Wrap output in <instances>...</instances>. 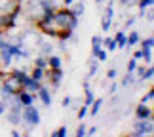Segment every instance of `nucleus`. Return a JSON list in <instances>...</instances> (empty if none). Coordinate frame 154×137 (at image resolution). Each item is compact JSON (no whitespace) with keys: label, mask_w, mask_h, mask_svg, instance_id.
I'll list each match as a JSON object with an SVG mask.
<instances>
[{"label":"nucleus","mask_w":154,"mask_h":137,"mask_svg":"<svg viewBox=\"0 0 154 137\" xmlns=\"http://www.w3.org/2000/svg\"><path fill=\"white\" fill-rule=\"evenodd\" d=\"M95 2H97V4H103V2H105V0H95Z\"/></svg>","instance_id":"79ce46f5"},{"label":"nucleus","mask_w":154,"mask_h":137,"mask_svg":"<svg viewBox=\"0 0 154 137\" xmlns=\"http://www.w3.org/2000/svg\"><path fill=\"white\" fill-rule=\"evenodd\" d=\"M84 93H86V99H84V105H88V107H90V105H91V101H93V99H95V95H93V92L90 90V86H88V88H84Z\"/></svg>","instance_id":"b1692460"},{"label":"nucleus","mask_w":154,"mask_h":137,"mask_svg":"<svg viewBox=\"0 0 154 137\" xmlns=\"http://www.w3.org/2000/svg\"><path fill=\"white\" fill-rule=\"evenodd\" d=\"M40 40H42V34L38 31H21V46L29 48V50H32V48H36L40 44Z\"/></svg>","instance_id":"20e7f679"},{"label":"nucleus","mask_w":154,"mask_h":137,"mask_svg":"<svg viewBox=\"0 0 154 137\" xmlns=\"http://www.w3.org/2000/svg\"><path fill=\"white\" fill-rule=\"evenodd\" d=\"M135 2H137V0H120V4H124V6H131Z\"/></svg>","instance_id":"4c0bfd02"},{"label":"nucleus","mask_w":154,"mask_h":137,"mask_svg":"<svg viewBox=\"0 0 154 137\" xmlns=\"http://www.w3.org/2000/svg\"><path fill=\"white\" fill-rule=\"evenodd\" d=\"M36 48L40 50L38 53H42V55H46V57H48L50 53H53V44L48 42V40H40V44H38Z\"/></svg>","instance_id":"4468645a"},{"label":"nucleus","mask_w":154,"mask_h":137,"mask_svg":"<svg viewBox=\"0 0 154 137\" xmlns=\"http://www.w3.org/2000/svg\"><path fill=\"white\" fill-rule=\"evenodd\" d=\"M69 10H70V14H72L74 17H80L84 15V11H86V6H84V2H82V0H74L72 4L69 6Z\"/></svg>","instance_id":"f8f14e48"},{"label":"nucleus","mask_w":154,"mask_h":137,"mask_svg":"<svg viewBox=\"0 0 154 137\" xmlns=\"http://www.w3.org/2000/svg\"><path fill=\"white\" fill-rule=\"evenodd\" d=\"M48 78H50V84L53 86V90H57L63 82V70L61 69H50L48 73Z\"/></svg>","instance_id":"1a4fd4ad"},{"label":"nucleus","mask_w":154,"mask_h":137,"mask_svg":"<svg viewBox=\"0 0 154 137\" xmlns=\"http://www.w3.org/2000/svg\"><path fill=\"white\" fill-rule=\"evenodd\" d=\"M112 82V80H110ZM116 90H118V84H116V82H112V84L109 86V93H116Z\"/></svg>","instance_id":"e433bc0d"},{"label":"nucleus","mask_w":154,"mask_h":137,"mask_svg":"<svg viewBox=\"0 0 154 137\" xmlns=\"http://www.w3.org/2000/svg\"><path fill=\"white\" fill-rule=\"evenodd\" d=\"M152 76H154V69H152V65H149V67L145 69V74H143V82H145V80H152Z\"/></svg>","instance_id":"c85d7f7f"},{"label":"nucleus","mask_w":154,"mask_h":137,"mask_svg":"<svg viewBox=\"0 0 154 137\" xmlns=\"http://www.w3.org/2000/svg\"><path fill=\"white\" fill-rule=\"evenodd\" d=\"M135 118L143 120V118H152V109L146 103H139L135 107Z\"/></svg>","instance_id":"9d476101"},{"label":"nucleus","mask_w":154,"mask_h":137,"mask_svg":"<svg viewBox=\"0 0 154 137\" xmlns=\"http://www.w3.org/2000/svg\"><path fill=\"white\" fill-rule=\"evenodd\" d=\"M6 109H8V105H6V101H2V99H0V116H2L4 112H6Z\"/></svg>","instance_id":"c9c22d12"},{"label":"nucleus","mask_w":154,"mask_h":137,"mask_svg":"<svg viewBox=\"0 0 154 137\" xmlns=\"http://www.w3.org/2000/svg\"><path fill=\"white\" fill-rule=\"evenodd\" d=\"M152 46H154V38L149 36L141 42V53H143V59L146 65H152Z\"/></svg>","instance_id":"423d86ee"},{"label":"nucleus","mask_w":154,"mask_h":137,"mask_svg":"<svg viewBox=\"0 0 154 137\" xmlns=\"http://www.w3.org/2000/svg\"><path fill=\"white\" fill-rule=\"evenodd\" d=\"M152 99H154V90H149V92H146V93L143 95L141 103H146V105H149V103H152Z\"/></svg>","instance_id":"cd10ccee"},{"label":"nucleus","mask_w":154,"mask_h":137,"mask_svg":"<svg viewBox=\"0 0 154 137\" xmlns=\"http://www.w3.org/2000/svg\"><path fill=\"white\" fill-rule=\"evenodd\" d=\"M139 42H141V36H139L137 31H131V33H129V36H126V48H131V46L139 44Z\"/></svg>","instance_id":"dca6fc26"},{"label":"nucleus","mask_w":154,"mask_h":137,"mask_svg":"<svg viewBox=\"0 0 154 137\" xmlns=\"http://www.w3.org/2000/svg\"><path fill=\"white\" fill-rule=\"evenodd\" d=\"M133 23H135V15H131V17H128V19H126V23H124V25H126V29H129V27L133 25Z\"/></svg>","instance_id":"f704fd0d"},{"label":"nucleus","mask_w":154,"mask_h":137,"mask_svg":"<svg viewBox=\"0 0 154 137\" xmlns=\"http://www.w3.org/2000/svg\"><path fill=\"white\" fill-rule=\"evenodd\" d=\"M101 105H103V99L101 97H99V99H93L91 101V109L90 111H88V114H91V116H97V112H99V109H101Z\"/></svg>","instance_id":"6ab92c4d"},{"label":"nucleus","mask_w":154,"mask_h":137,"mask_svg":"<svg viewBox=\"0 0 154 137\" xmlns=\"http://www.w3.org/2000/svg\"><path fill=\"white\" fill-rule=\"evenodd\" d=\"M11 135H14V137H19L21 132H17V129H11Z\"/></svg>","instance_id":"a19ab883"},{"label":"nucleus","mask_w":154,"mask_h":137,"mask_svg":"<svg viewBox=\"0 0 154 137\" xmlns=\"http://www.w3.org/2000/svg\"><path fill=\"white\" fill-rule=\"evenodd\" d=\"M17 97H19L21 105L25 107V105H32L34 101H36V93H32L31 90H21L19 93H17Z\"/></svg>","instance_id":"9b49d317"},{"label":"nucleus","mask_w":154,"mask_h":137,"mask_svg":"<svg viewBox=\"0 0 154 137\" xmlns=\"http://www.w3.org/2000/svg\"><path fill=\"white\" fill-rule=\"evenodd\" d=\"M61 63H63L61 55H57V53H50L48 55V67L50 69H61Z\"/></svg>","instance_id":"2eb2a0df"},{"label":"nucleus","mask_w":154,"mask_h":137,"mask_svg":"<svg viewBox=\"0 0 154 137\" xmlns=\"http://www.w3.org/2000/svg\"><path fill=\"white\" fill-rule=\"evenodd\" d=\"M67 133H69V129H67V126H61L59 129H55V132L51 133V137H67Z\"/></svg>","instance_id":"a878e982"},{"label":"nucleus","mask_w":154,"mask_h":137,"mask_svg":"<svg viewBox=\"0 0 154 137\" xmlns=\"http://www.w3.org/2000/svg\"><path fill=\"white\" fill-rule=\"evenodd\" d=\"M21 109L23 107H8L6 109V118H8V122L11 124V126H19L21 124Z\"/></svg>","instance_id":"0eeeda50"},{"label":"nucleus","mask_w":154,"mask_h":137,"mask_svg":"<svg viewBox=\"0 0 154 137\" xmlns=\"http://www.w3.org/2000/svg\"><path fill=\"white\" fill-rule=\"evenodd\" d=\"M86 132H88L86 124H80V126L76 128V137H86Z\"/></svg>","instance_id":"2f4dec72"},{"label":"nucleus","mask_w":154,"mask_h":137,"mask_svg":"<svg viewBox=\"0 0 154 137\" xmlns=\"http://www.w3.org/2000/svg\"><path fill=\"white\" fill-rule=\"evenodd\" d=\"M135 67H137V59H129V61H128V65H126V70H128V73H133V70H135Z\"/></svg>","instance_id":"7c9ffc66"},{"label":"nucleus","mask_w":154,"mask_h":137,"mask_svg":"<svg viewBox=\"0 0 154 137\" xmlns=\"http://www.w3.org/2000/svg\"><path fill=\"white\" fill-rule=\"evenodd\" d=\"M55 27L61 31V29H69V31H76L78 29V17H74L70 14L69 8H57L51 15Z\"/></svg>","instance_id":"f257e3e1"},{"label":"nucleus","mask_w":154,"mask_h":137,"mask_svg":"<svg viewBox=\"0 0 154 137\" xmlns=\"http://www.w3.org/2000/svg\"><path fill=\"white\" fill-rule=\"evenodd\" d=\"M31 78H32V80H36V82H40V84H42V80L46 78V69L34 67V69H32V73H31Z\"/></svg>","instance_id":"f3484780"},{"label":"nucleus","mask_w":154,"mask_h":137,"mask_svg":"<svg viewBox=\"0 0 154 137\" xmlns=\"http://www.w3.org/2000/svg\"><path fill=\"white\" fill-rule=\"evenodd\" d=\"M103 48V36H99V34H93L91 36V55L95 57L97 51Z\"/></svg>","instance_id":"ddd939ff"},{"label":"nucleus","mask_w":154,"mask_h":137,"mask_svg":"<svg viewBox=\"0 0 154 137\" xmlns=\"http://www.w3.org/2000/svg\"><path fill=\"white\" fill-rule=\"evenodd\" d=\"M40 120H42V114H40V111L36 109V107H32V105H25L21 109V122H25L29 124V126H34L36 128Z\"/></svg>","instance_id":"f03ea898"},{"label":"nucleus","mask_w":154,"mask_h":137,"mask_svg":"<svg viewBox=\"0 0 154 137\" xmlns=\"http://www.w3.org/2000/svg\"><path fill=\"white\" fill-rule=\"evenodd\" d=\"M154 133V124H152V118H143L133 124V135L137 137H143V135H152Z\"/></svg>","instance_id":"7ed1b4c3"},{"label":"nucleus","mask_w":154,"mask_h":137,"mask_svg":"<svg viewBox=\"0 0 154 137\" xmlns=\"http://www.w3.org/2000/svg\"><path fill=\"white\" fill-rule=\"evenodd\" d=\"M116 76H118V70L116 69H110L109 73H106V80H116Z\"/></svg>","instance_id":"72a5a7b5"},{"label":"nucleus","mask_w":154,"mask_h":137,"mask_svg":"<svg viewBox=\"0 0 154 137\" xmlns=\"http://www.w3.org/2000/svg\"><path fill=\"white\" fill-rule=\"evenodd\" d=\"M133 59H137V61H139V59H143V53H141V50H137V51L133 53Z\"/></svg>","instance_id":"58836bf2"},{"label":"nucleus","mask_w":154,"mask_h":137,"mask_svg":"<svg viewBox=\"0 0 154 137\" xmlns=\"http://www.w3.org/2000/svg\"><path fill=\"white\" fill-rule=\"evenodd\" d=\"M135 84H137V76H135V73H128L126 76H124V80H122V86H124V88L135 86Z\"/></svg>","instance_id":"aec40b11"},{"label":"nucleus","mask_w":154,"mask_h":137,"mask_svg":"<svg viewBox=\"0 0 154 137\" xmlns=\"http://www.w3.org/2000/svg\"><path fill=\"white\" fill-rule=\"evenodd\" d=\"M95 57H97V61H99V63H103V61H106V57H109V51H106L105 48H101V50L97 51V55H95Z\"/></svg>","instance_id":"bb28decb"},{"label":"nucleus","mask_w":154,"mask_h":137,"mask_svg":"<svg viewBox=\"0 0 154 137\" xmlns=\"http://www.w3.org/2000/svg\"><path fill=\"white\" fill-rule=\"evenodd\" d=\"M112 19H114V0H110V2L106 4V8H105L103 21H101V29H103V31H110Z\"/></svg>","instance_id":"39448f33"},{"label":"nucleus","mask_w":154,"mask_h":137,"mask_svg":"<svg viewBox=\"0 0 154 137\" xmlns=\"http://www.w3.org/2000/svg\"><path fill=\"white\" fill-rule=\"evenodd\" d=\"M36 99H40V103L44 107H51V92L42 84H40V88L36 90Z\"/></svg>","instance_id":"6e6552de"},{"label":"nucleus","mask_w":154,"mask_h":137,"mask_svg":"<svg viewBox=\"0 0 154 137\" xmlns=\"http://www.w3.org/2000/svg\"><path fill=\"white\" fill-rule=\"evenodd\" d=\"M34 67H40V69H46V67H48V57H46V55H42V53H38V55L36 57H34Z\"/></svg>","instance_id":"4be33fe9"},{"label":"nucleus","mask_w":154,"mask_h":137,"mask_svg":"<svg viewBox=\"0 0 154 137\" xmlns=\"http://www.w3.org/2000/svg\"><path fill=\"white\" fill-rule=\"evenodd\" d=\"M88 111H90V109H88V105H82L80 107V109H78V120H84V118L88 116Z\"/></svg>","instance_id":"c756f323"},{"label":"nucleus","mask_w":154,"mask_h":137,"mask_svg":"<svg viewBox=\"0 0 154 137\" xmlns=\"http://www.w3.org/2000/svg\"><path fill=\"white\" fill-rule=\"evenodd\" d=\"M97 67H99V61H97V57H93V55H91V59H90V74L86 76L88 80H91L93 76L97 74Z\"/></svg>","instance_id":"a211bd4d"},{"label":"nucleus","mask_w":154,"mask_h":137,"mask_svg":"<svg viewBox=\"0 0 154 137\" xmlns=\"http://www.w3.org/2000/svg\"><path fill=\"white\" fill-rule=\"evenodd\" d=\"M61 105L65 107V109H70V107H72V97H63V101H61Z\"/></svg>","instance_id":"473e14b6"},{"label":"nucleus","mask_w":154,"mask_h":137,"mask_svg":"<svg viewBox=\"0 0 154 137\" xmlns=\"http://www.w3.org/2000/svg\"><path fill=\"white\" fill-rule=\"evenodd\" d=\"M103 48H105L106 51H114V50H118L114 38H103Z\"/></svg>","instance_id":"5701e85b"},{"label":"nucleus","mask_w":154,"mask_h":137,"mask_svg":"<svg viewBox=\"0 0 154 137\" xmlns=\"http://www.w3.org/2000/svg\"><path fill=\"white\" fill-rule=\"evenodd\" d=\"M95 133H97V128H95V126H93V128H90V129L86 132V135H95Z\"/></svg>","instance_id":"ea45409f"},{"label":"nucleus","mask_w":154,"mask_h":137,"mask_svg":"<svg viewBox=\"0 0 154 137\" xmlns=\"http://www.w3.org/2000/svg\"><path fill=\"white\" fill-rule=\"evenodd\" d=\"M135 4L139 6V11H143V10H146V8H150V6L154 4V0H137Z\"/></svg>","instance_id":"393cba45"},{"label":"nucleus","mask_w":154,"mask_h":137,"mask_svg":"<svg viewBox=\"0 0 154 137\" xmlns=\"http://www.w3.org/2000/svg\"><path fill=\"white\" fill-rule=\"evenodd\" d=\"M114 42H116V48H126V33L118 31L114 34Z\"/></svg>","instance_id":"412c9836"},{"label":"nucleus","mask_w":154,"mask_h":137,"mask_svg":"<svg viewBox=\"0 0 154 137\" xmlns=\"http://www.w3.org/2000/svg\"><path fill=\"white\" fill-rule=\"evenodd\" d=\"M0 38H2V31H0Z\"/></svg>","instance_id":"37998d69"}]
</instances>
